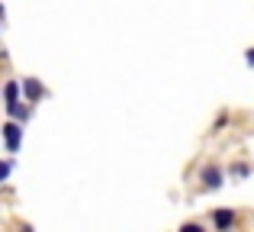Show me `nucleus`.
<instances>
[{
	"label": "nucleus",
	"instance_id": "4",
	"mask_svg": "<svg viewBox=\"0 0 254 232\" xmlns=\"http://www.w3.org/2000/svg\"><path fill=\"white\" fill-rule=\"evenodd\" d=\"M19 87H23V94H26V97H29V100H32V103H36V100H39V97H42V94H45V87H42V84H39V81H36V77H23V84H19Z\"/></svg>",
	"mask_w": 254,
	"mask_h": 232
},
{
	"label": "nucleus",
	"instance_id": "3",
	"mask_svg": "<svg viewBox=\"0 0 254 232\" xmlns=\"http://www.w3.org/2000/svg\"><path fill=\"white\" fill-rule=\"evenodd\" d=\"M235 223H238L235 210H216V213H212V226H216L219 232H229Z\"/></svg>",
	"mask_w": 254,
	"mask_h": 232
},
{
	"label": "nucleus",
	"instance_id": "9",
	"mask_svg": "<svg viewBox=\"0 0 254 232\" xmlns=\"http://www.w3.org/2000/svg\"><path fill=\"white\" fill-rule=\"evenodd\" d=\"M0 13H3V6H0Z\"/></svg>",
	"mask_w": 254,
	"mask_h": 232
},
{
	"label": "nucleus",
	"instance_id": "1",
	"mask_svg": "<svg viewBox=\"0 0 254 232\" xmlns=\"http://www.w3.org/2000/svg\"><path fill=\"white\" fill-rule=\"evenodd\" d=\"M3 142H6V152H19V145H23V123H16V119H10V123L3 126Z\"/></svg>",
	"mask_w": 254,
	"mask_h": 232
},
{
	"label": "nucleus",
	"instance_id": "6",
	"mask_svg": "<svg viewBox=\"0 0 254 232\" xmlns=\"http://www.w3.org/2000/svg\"><path fill=\"white\" fill-rule=\"evenodd\" d=\"M3 100H6V103L19 100V81H6V84H3Z\"/></svg>",
	"mask_w": 254,
	"mask_h": 232
},
{
	"label": "nucleus",
	"instance_id": "7",
	"mask_svg": "<svg viewBox=\"0 0 254 232\" xmlns=\"http://www.w3.org/2000/svg\"><path fill=\"white\" fill-rule=\"evenodd\" d=\"M13 171V158H6V161H0V184L6 181V174Z\"/></svg>",
	"mask_w": 254,
	"mask_h": 232
},
{
	"label": "nucleus",
	"instance_id": "8",
	"mask_svg": "<svg viewBox=\"0 0 254 232\" xmlns=\"http://www.w3.org/2000/svg\"><path fill=\"white\" fill-rule=\"evenodd\" d=\"M232 174H235V177H248L251 168H248V164H235V168H232Z\"/></svg>",
	"mask_w": 254,
	"mask_h": 232
},
{
	"label": "nucleus",
	"instance_id": "5",
	"mask_svg": "<svg viewBox=\"0 0 254 232\" xmlns=\"http://www.w3.org/2000/svg\"><path fill=\"white\" fill-rule=\"evenodd\" d=\"M6 116L16 119V123H26V119H29V107H23L19 100H13V103H6Z\"/></svg>",
	"mask_w": 254,
	"mask_h": 232
},
{
	"label": "nucleus",
	"instance_id": "2",
	"mask_svg": "<svg viewBox=\"0 0 254 232\" xmlns=\"http://www.w3.org/2000/svg\"><path fill=\"white\" fill-rule=\"evenodd\" d=\"M199 181H203L206 190H219V187H222V181H225V171L219 168V164H206V168L199 171Z\"/></svg>",
	"mask_w": 254,
	"mask_h": 232
}]
</instances>
